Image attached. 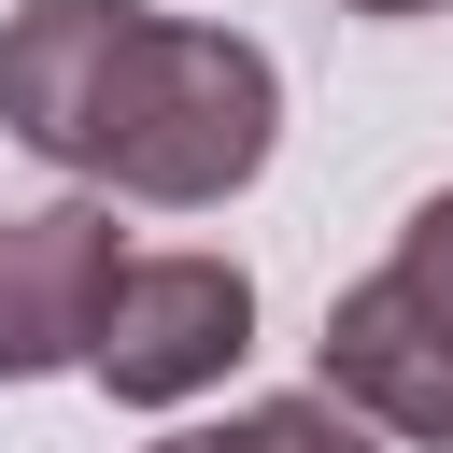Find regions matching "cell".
I'll use <instances>...</instances> for the list:
<instances>
[{"mask_svg":"<svg viewBox=\"0 0 453 453\" xmlns=\"http://www.w3.org/2000/svg\"><path fill=\"white\" fill-rule=\"evenodd\" d=\"M127 42H142V0H14V14H0V127H14L42 170L99 184Z\"/></svg>","mask_w":453,"mask_h":453,"instance_id":"3","label":"cell"},{"mask_svg":"<svg viewBox=\"0 0 453 453\" xmlns=\"http://www.w3.org/2000/svg\"><path fill=\"white\" fill-rule=\"evenodd\" d=\"M396 269H411V283H425V297L453 311V184H439V198H425V212L396 226Z\"/></svg>","mask_w":453,"mask_h":453,"instance_id":"7","label":"cell"},{"mask_svg":"<svg viewBox=\"0 0 453 453\" xmlns=\"http://www.w3.org/2000/svg\"><path fill=\"white\" fill-rule=\"evenodd\" d=\"M241 354H255V283H241V255H127L85 368H99V396H127V411H184V396H212Z\"/></svg>","mask_w":453,"mask_h":453,"instance_id":"2","label":"cell"},{"mask_svg":"<svg viewBox=\"0 0 453 453\" xmlns=\"http://www.w3.org/2000/svg\"><path fill=\"white\" fill-rule=\"evenodd\" d=\"M311 368H326V396H340L354 425L453 453V311H439V297H425L396 255H382L368 283H340V297H326Z\"/></svg>","mask_w":453,"mask_h":453,"instance_id":"4","label":"cell"},{"mask_svg":"<svg viewBox=\"0 0 453 453\" xmlns=\"http://www.w3.org/2000/svg\"><path fill=\"white\" fill-rule=\"evenodd\" d=\"M142 453H255L241 425H170V439H142Z\"/></svg>","mask_w":453,"mask_h":453,"instance_id":"8","label":"cell"},{"mask_svg":"<svg viewBox=\"0 0 453 453\" xmlns=\"http://www.w3.org/2000/svg\"><path fill=\"white\" fill-rule=\"evenodd\" d=\"M283 142V71L241 42V28H184V14H142L127 71H113V142H99V184L156 198V212H212L269 170Z\"/></svg>","mask_w":453,"mask_h":453,"instance_id":"1","label":"cell"},{"mask_svg":"<svg viewBox=\"0 0 453 453\" xmlns=\"http://www.w3.org/2000/svg\"><path fill=\"white\" fill-rule=\"evenodd\" d=\"M113 283H127V241H113L99 198H28V212H0V382L85 368Z\"/></svg>","mask_w":453,"mask_h":453,"instance_id":"5","label":"cell"},{"mask_svg":"<svg viewBox=\"0 0 453 453\" xmlns=\"http://www.w3.org/2000/svg\"><path fill=\"white\" fill-rule=\"evenodd\" d=\"M340 14H382V28H396V14H439V0H340Z\"/></svg>","mask_w":453,"mask_h":453,"instance_id":"9","label":"cell"},{"mask_svg":"<svg viewBox=\"0 0 453 453\" xmlns=\"http://www.w3.org/2000/svg\"><path fill=\"white\" fill-rule=\"evenodd\" d=\"M241 439H255V453H382V425H354L326 382H311V396H255Z\"/></svg>","mask_w":453,"mask_h":453,"instance_id":"6","label":"cell"}]
</instances>
